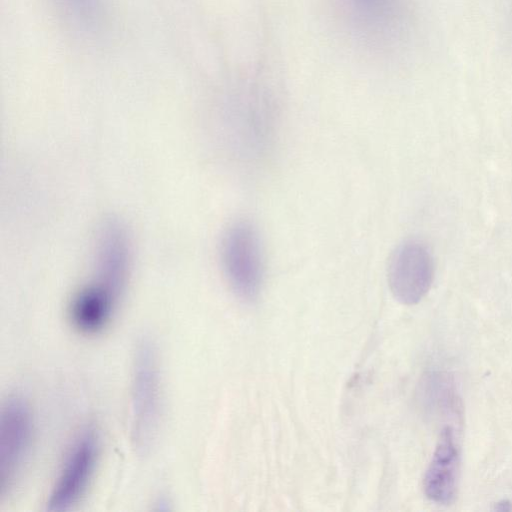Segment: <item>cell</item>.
Returning a JSON list of instances; mask_svg holds the SVG:
<instances>
[{"label":"cell","mask_w":512,"mask_h":512,"mask_svg":"<svg viewBox=\"0 0 512 512\" xmlns=\"http://www.w3.org/2000/svg\"><path fill=\"white\" fill-rule=\"evenodd\" d=\"M434 267L427 246L414 239L402 242L393 251L387 270L389 288L400 303H418L429 291Z\"/></svg>","instance_id":"8992f818"},{"label":"cell","mask_w":512,"mask_h":512,"mask_svg":"<svg viewBox=\"0 0 512 512\" xmlns=\"http://www.w3.org/2000/svg\"><path fill=\"white\" fill-rule=\"evenodd\" d=\"M92 279L74 296L69 317L84 334L103 330L113 317L129 267V246L124 229L106 224L99 235Z\"/></svg>","instance_id":"6da1fadb"},{"label":"cell","mask_w":512,"mask_h":512,"mask_svg":"<svg viewBox=\"0 0 512 512\" xmlns=\"http://www.w3.org/2000/svg\"><path fill=\"white\" fill-rule=\"evenodd\" d=\"M348 29L364 45L386 48L403 31L406 0H336Z\"/></svg>","instance_id":"277c9868"},{"label":"cell","mask_w":512,"mask_h":512,"mask_svg":"<svg viewBox=\"0 0 512 512\" xmlns=\"http://www.w3.org/2000/svg\"><path fill=\"white\" fill-rule=\"evenodd\" d=\"M220 259L233 292L244 301L257 299L264 281L265 256L254 223L242 219L226 229L221 239Z\"/></svg>","instance_id":"7a4b0ae2"},{"label":"cell","mask_w":512,"mask_h":512,"mask_svg":"<svg viewBox=\"0 0 512 512\" xmlns=\"http://www.w3.org/2000/svg\"><path fill=\"white\" fill-rule=\"evenodd\" d=\"M160 416V377L157 354L149 339L137 345L132 376V439L147 450L157 433Z\"/></svg>","instance_id":"3957f363"},{"label":"cell","mask_w":512,"mask_h":512,"mask_svg":"<svg viewBox=\"0 0 512 512\" xmlns=\"http://www.w3.org/2000/svg\"><path fill=\"white\" fill-rule=\"evenodd\" d=\"M32 417L28 405L18 397L9 398L0 414V498L12 487L29 452Z\"/></svg>","instance_id":"52a82bcc"},{"label":"cell","mask_w":512,"mask_h":512,"mask_svg":"<svg viewBox=\"0 0 512 512\" xmlns=\"http://www.w3.org/2000/svg\"><path fill=\"white\" fill-rule=\"evenodd\" d=\"M97 456V436L93 430L86 429L66 454L47 501L49 510H67L80 500L93 476Z\"/></svg>","instance_id":"5b68a950"},{"label":"cell","mask_w":512,"mask_h":512,"mask_svg":"<svg viewBox=\"0 0 512 512\" xmlns=\"http://www.w3.org/2000/svg\"><path fill=\"white\" fill-rule=\"evenodd\" d=\"M56 4L73 31L91 36L102 20L101 0H56Z\"/></svg>","instance_id":"9c48e42d"},{"label":"cell","mask_w":512,"mask_h":512,"mask_svg":"<svg viewBox=\"0 0 512 512\" xmlns=\"http://www.w3.org/2000/svg\"><path fill=\"white\" fill-rule=\"evenodd\" d=\"M459 469V451L453 430H442L432 460L424 476V492L433 502L450 503L456 493Z\"/></svg>","instance_id":"ba28073f"}]
</instances>
